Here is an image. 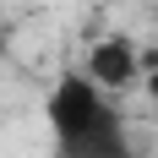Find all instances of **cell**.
Segmentation results:
<instances>
[{
	"mask_svg": "<svg viewBox=\"0 0 158 158\" xmlns=\"http://www.w3.org/2000/svg\"><path fill=\"white\" fill-rule=\"evenodd\" d=\"M44 120H49V136H55V158H142L120 104L87 71H65L49 87Z\"/></svg>",
	"mask_w": 158,
	"mask_h": 158,
	"instance_id": "1",
	"label": "cell"
},
{
	"mask_svg": "<svg viewBox=\"0 0 158 158\" xmlns=\"http://www.w3.org/2000/svg\"><path fill=\"white\" fill-rule=\"evenodd\" d=\"M82 71H87L104 93H120V87H131V82L142 77V55H136L131 38L109 33V38H98V44L82 55Z\"/></svg>",
	"mask_w": 158,
	"mask_h": 158,
	"instance_id": "2",
	"label": "cell"
}]
</instances>
